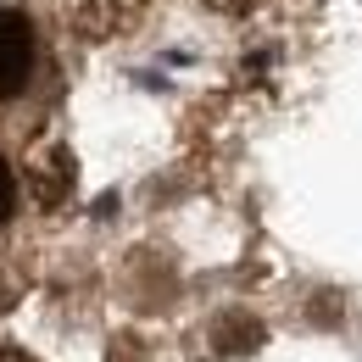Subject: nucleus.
<instances>
[{"label":"nucleus","mask_w":362,"mask_h":362,"mask_svg":"<svg viewBox=\"0 0 362 362\" xmlns=\"http://www.w3.org/2000/svg\"><path fill=\"white\" fill-rule=\"evenodd\" d=\"M0 362H40V357H28V351H17V346H0Z\"/></svg>","instance_id":"39448f33"},{"label":"nucleus","mask_w":362,"mask_h":362,"mask_svg":"<svg viewBox=\"0 0 362 362\" xmlns=\"http://www.w3.org/2000/svg\"><path fill=\"white\" fill-rule=\"evenodd\" d=\"M34 56H40V40L28 11H0V95H17L28 84Z\"/></svg>","instance_id":"f03ea898"},{"label":"nucleus","mask_w":362,"mask_h":362,"mask_svg":"<svg viewBox=\"0 0 362 362\" xmlns=\"http://www.w3.org/2000/svg\"><path fill=\"white\" fill-rule=\"evenodd\" d=\"M17 212V173H11V162L0 156V223Z\"/></svg>","instance_id":"7ed1b4c3"},{"label":"nucleus","mask_w":362,"mask_h":362,"mask_svg":"<svg viewBox=\"0 0 362 362\" xmlns=\"http://www.w3.org/2000/svg\"><path fill=\"white\" fill-rule=\"evenodd\" d=\"M206 11H218V17H251V11H262L268 0H201Z\"/></svg>","instance_id":"20e7f679"},{"label":"nucleus","mask_w":362,"mask_h":362,"mask_svg":"<svg viewBox=\"0 0 362 362\" xmlns=\"http://www.w3.org/2000/svg\"><path fill=\"white\" fill-rule=\"evenodd\" d=\"M151 0H62V17L78 40L90 45H106V40H123L145 23Z\"/></svg>","instance_id":"f257e3e1"}]
</instances>
